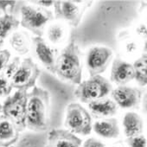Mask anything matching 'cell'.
Here are the masks:
<instances>
[{
    "label": "cell",
    "mask_w": 147,
    "mask_h": 147,
    "mask_svg": "<svg viewBox=\"0 0 147 147\" xmlns=\"http://www.w3.org/2000/svg\"><path fill=\"white\" fill-rule=\"evenodd\" d=\"M49 93L34 87L28 94L26 107V127L31 131H45L49 122Z\"/></svg>",
    "instance_id": "obj_1"
},
{
    "label": "cell",
    "mask_w": 147,
    "mask_h": 147,
    "mask_svg": "<svg viewBox=\"0 0 147 147\" xmlns=\"http://www.w3.org/2000/svg\"><path fill=\"white\" fill-rule=\"evenodd\" d=\"M80 50L72 40L61 50L55 61V74L64 82L79 85L82 80V66L80 59Z\"/></svg>",
    "instance_id": "obj_2"
},
{
    "label": "cell",
    "mask_w": 147,
    "mask_h": 147,
    "mask_svg": "<svg viewBox=\"0 0 147 147\" xmlns=\"http://www.w3.org/2000/svg\"><path fill=\"white\" fill-rule=\"evenodd\" d=\"M113 90L110 82L101 76L90 77L82 82L74 92L75 96L82 103H90L104 99Z\"/></svg>",
    "instance_id": "obj_3"
},
{
    "label": "cell",
    "mask_w": 147,
    "mask_h": 147,
    "mask_svg": "<svg viewBox=\"0 0 147 147\" xmlns=\"http://www.w3.org/2000/svg\"><path fill=\"white\" fill-rule=\"evenodd\" d=\"M54 19L52 11L47 8L24 5L21 8L20 24L37 37H42L48 23Z\"/></svg>",
    "instance_id": "obj_4"
},
{
    "label": "cell",
    "mask_w": 147,
    "mask_h": 147,
    "mask_svg": "<svg viewBox=\"0 0 147 147\" xmlns=\"http://www.w3.org/2000/svg\"><path fill=\"white\" fill-rule=\"evenodd\" d=\"M64 125L73 134L87 136L92 131V118L81 104L70 103L66 109Z\"/></svg>",
    "instance_id": "obj_5"
},
{
    "label": "cell",
    "mask_w": 147,
    "mask_h": 147,
    "mask_svg": "<svg viewBox=\"0 0 147 147\" xmlns=\"http://www.w3.org/2000/svg\"><path fill=\"white\" fill-rule=\"evenodd\" d=\"M28 93L17 90L15 94L8 97L2 105V113L7 119L12 121L18 131L26 128V107Z\"/></svg>",
    "instance_id": "obj_6"
},
{
    "label": "cell",
    "mask_w": 147,
    "mask_h": 147,
    "mask_svg": "<svg viewBox=\"0 0 147 147\" xmlns=\"http://www.w3.org/2000/svg\"><path fill=\"white\" fill-rule=\"evenodd\" d=\"M41 75V70L31 58H25L10 80L12 88L21 91H28L36 87V82Z\"/></svg>",
    "instance_id": "obj_7"
},
{
    "label": "cell",
    "mask_w": 147,
    "mask_h": 147,
    "mask_svg": "<svg viewBox=\"0 0 147 147\" xmlns=\"http://www.w3.org/2000/svg\"><path fill=\"white\" fill-rule=\"evenodd\" d=\"M54 12L57 19L64 20L70 25L77 27L91 2L82 1H54Z\"/></svg>",
    "instance_id": "obj_8"
},
{
    "label": "cell",
    "mask_w": 147,
    "mask_h": 147,
    "mask_svg": "<svg viewBox=\"0 0 147 147\" xmlns=\"http://www.w3.org/2000/svg\"><path fill=\"white\" fill-rule=\"evenodd\" d=\"M113 57V50L105 46L92 47L87 54L86 65L90 77L100 76L109 66Z\"/></svg>",
    "instance_id": "obj_9"
},
{
    "label": "cell",
    "mask_w": 147,
    "mask_h": 147,
    "mask_svg": "<svg viewBox=\"0 0 147 147\" xmlns=\"http://www.w3.org/2000/svg\"><path fill=\"white\" fill-rule=\"evenodd\" d=\"M111 95L117 107L128 109L138 106L141 100L142 92L137 88L119 86L112 90Z\"/></svg>",
    "instance_id": "obj_10"
},
{
    "label": "cell",
    "mask_w": 147,
    "mask_h": 147,
    "mask_svg": "<svg viewBox=\"0 0 147 147\" xmlns=\"http://www.w3.org/2000/svg\"><path fill=\"white\" fill-rule=\"evenodd\" d=\"M32 42L34 44V50L38 60L51 74H55L57 49L47 43L42 37H34Z\"/></svg>",
    "instance_id": "obj_11"
},
{
    "label": "cell",
    "mask_w": 147,
    "mask_h": 147,
    "mask_svg": "<svg viewBox=\"0 0 147 147\" xmlns=\"http://www.w3.org/2000/svg\"><path fill=\"white\" fill-rule=\"evenodd\" d=\"M110 80L112 82L119 86H125L126 83L134 80V69L132 64L116 57L112 65Z\"/></svg>",
    "instance_id": "obj_12"
},
{
    "label": "cell",
    "mask_w": 147,
    "mask_h": 147,
    "mask_svg": "<svg viewBox=\"0 0 147 147\" xmlns=\"http://www.w3.org/2000/svg\"><path fill=\"white\" fill-rule=\"evenodd\" d=\"M82 140L67 130L53 129L49 133L46 147H80Z\"/></svg>",
    "instance_id": "obj_13"
},
{
    "label": "cell",
    "mask_w": 147,
    "mask_h": 147,
    "mask_svg": "<svg viewBox=\"0 0 147 147\" xmlns=\"http://www.w3.org/2000/svg\"><path fill=\"white\" fill-rule=\"evenodd\" d=\"M94 131L104 138H116L119 135V127L118 120L114 118H107L96 121L93 125Z\"/></svg>",
    "instance_id": "obj_14"
},
{
    "label": "cell",
    "mask_w": 147,
    "mask_h": 147,
    "mask_svg": "<svg viewBox=\"0 0 147 147\" xmlns=\"http://www.w3.org/2000/svg\"><path fill=\"white\" fill-rule=\"evenodd\" d=\"M19 131L15 124L5 115H0V145L8 146L18 139Z\"/></svg>",
    "instance_id": "obj_15"
},
{
    "label": "cell",
    "mask_w": 147,
    "mask_h": 147,
    "mask_svg": "<svg viewBox=\"0 0 147 147\" xmlns=\"http://www.w3.org/2000/svg\"><path fill=\"white\" fill-rule=\"evenodd\" d=\"M90 112L95 117H112L118 112V107L110 99H101L88 103Z\"/></svg>",
    "instance_id": "obj_16"
},
{
    "label": "cell",
    "mask_w": 147,
    "mask_h": 147,
    "mask_svg": "<svg viewBox=\"0 0 147 147\" xmlns=\"http://www.w3.org/2000/svg\"><path fill=\"white\" fill-rule=\"evenodd\" d=\"M124 132L127 138L138 136L143 131V120L134 112H128L125 114L122 121Z\"/></svg>",
    "instance_id": "obj_17"
},
{
    "label": "cell",
    "mask_w": 147,
    "mask_h": 147,
    "mask_svg": "<svg viewBox=\"0 0 147 147\" xmlns=\"http://www.w3.org/2000/svg\"><path fill=\"white\" fill-rule=\"evenodd\" d=\"M10 44L17 53L24 55L30 52L31 47L30 37L25 31H15L10 37Z\"/></svg>",
    "instance_id": "obj_18"
},
{
    "label": "cell",
    "mask_w": 147,
    "mask_h": 147,
    "mask_svg": "<svg viewBox=\"0 0 147 147\" xmlns=\"http://www.w3.org/2000/svg\"><path fill=\"white\" fill-rule=\"evenodd\" d=\"M134 69V79L138 84L141 87L146 86L147 83V56L146 53H144L138 59H137L132 64Z\"/></svg>",
    "instance_id": "obj_19"
},
{
    "label": "cell",
    "mask_w": 147,
    "mask_h": 147,
    "mask_svg": "<svg viewBox=\"0 0 147 147\" xmlns=\"http://www.w3.org/2000/svg\"><path fill=\"white\" fill-rule=\"evenodd\" d=\"M20 22L11 14H5L0 17V39L4 40L12 31L18 29Z\"/></svg>",
    "instance_id": "obj_20"
},
{
    "label": "cell",
    "mask_w": 147,
    "mask_h": 147,
    "mask_svg": "<svg viewBox=\"0 0 147 147\" xmlns=\"http://www.w3.org/2000/svg\"><path fill=\"white\" fill-rule=\"evenodd\" d=\"M47 36L52 44L62 42L66 37V29L61 24H51L47 30Z\"/></svg>",
    "instance_id": "obj_21"
},
{
    "label": "cell",
    "mask_w": 147,
    "mask_h": 147,
    "mask_svg": "<svg viewBox=\"0 0 147 147\" xmlns=\"http://www.w3.org/2000/svg\"><path fill=\"white\" fill-rule=\"evenodd\" d=\"M21 64V61L19 57H14V59L7 64L5 68L4 69V74L3 75L8 79L11 80V77L14 76V74L18 71L19 66Z\"/></svg>",
    "instance_id": "obj_22"
},
{
    "label": "cell",
    "mask_w": 147,
    "mask_h": 147,
    "mask_svg": "<svg viewBox=\"0 0 147 147\" xmlns=\"http://www.w3.org/2000/svg\"><path fill=\"white\" fill-rule=\"evenodd\" d=\"M12 87L10 80H8L4 75H0V97H5L11 94Z\"/></svg>",
    "instance_id": "obj_23"
},
{
    "label": "cell",
    "mask_w": 147,
    "mask_h": 147,
    "mask_svg": "<svg viewBox=\"0 0 147 147\" xmlns=\"http://www.w3.org/2000/svg\"><path fill=\"white\" fill-rule=\"evenodd\" d=\"M126 142L130 147H146V138L142 135L127 138Z\"/></svg>",
    "instance_id": "obj_24"
},
{
    "label": "cell",
    "mask_w": 147,
    "mask_h": 147,
    "mask_svg": "<svg viewBox=\"0 0 147 147\" xmlns=\"http://www.w3.org/2000/svg\"><path fill=\"white\" fill-rule=\"evenodd\" d=\"M11 58V52L8 49L0 50V72L4 71Z\"/></svg>",
    "instance_id": "obj_25"
},
{
    "label": "cell",
    "mask_w": 147,
    "mask_h": 147,
    "mask_svg": "<svg viewBox=\"0 0 147 147\" xmlns=\"http://www.w3.org/2000/svg\"><path fill=\"white\" fill-rule=\"evenodd\" d=\"M16 4V1H0V11H2L5 14H8L7 11H12Z\"/></svg>",
    "instance_id": "obj_26"
},
{
    "label": "cell",
    "mask_w": 147,
    "mask_h": 147,
    "mask_svg": "<svg viewBox=\"0 0 147 147\" xmlns=\"http://www.w3.org/2000/svg\"><path fill=\"white\" fill-rule=\"evenodd\" d=\"M83 147H106V145L101 141L94 138H90L83 143Z\"/></svg>",
    "instance_id": "obj_27"
},
{
    "label": "cell",
    "mask_w": 147,
    "mask_h": 147,
    "mask_svg": "<svg viewBox=\"0 0 147 147\" xmlns=\"http://www.w3.org/2000/svg\"><path fill=\"white\" fill-rule=\"evenodd\" d=\"M34 3H36V5H39L40 7L43 8H47L54 5V1H35Z\"/></svg>",
    "instance_id": "obj_28"
},
{
    "label": "cell",
    "mask_w": 147,
    "mask_h": 147,
    "mask_svg": "<svg viewBox=\"0 0 147 147\" xmlns=\"http://www.w3.org/2000/svg\"><path fill=\"white\" fill-rule=\"evenodd\" d=\"M137 33L139 35V36H146V26L144 24H140L138 29H137Z\"/></svg>",
    "instance_id": "obj_29"
},
{
    "label": "cell",
    "mask_w": 147,
    "mask_h": 147,
    "mask_svg": "<svg viewBox=\"0 0 147 147\" xmlns=\"http://www.w3.org/2000/svg\"><path fill=\"white\" fill-rule=\"evenodd\" d=\"M136 44L134 42H130V43H127L126 45V51L129 52V53H131V52H134L136 50Z\"/></svg>",
    "instance_id": "obj_30"
},
{
    "label": "cell",
    "mask_w": 147,
    "mask_h": 147,
    "mask_svg": "<svg viewBox=\"0 0 147 147\" xmlns=\"http://www.w3.org/2000/svg\"><path fill=\"white\" fill-rule=\"evenodd\" d=\"M3 44H4V40L0 39V49H1V47L3 46Z\"/></svg>",
    "instance_id": "obj_31"
},
{
    "label": "cell",
    "mask_w": 147,
    "mask_h": 147,
    "mask_svg": "<svg viewBox=\"0 0 147 147\" xmlns=\"http://www.w3.org/2000/svg\"><path fill=\"white\" fill-rule=\"evenodd\" d=\"M0 113H2V104L0 103Z\"/></svg>",
    "instance_id": "obj_32"
}]
</instances>
